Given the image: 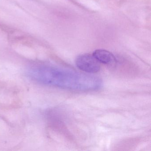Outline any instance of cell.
Masks as SVG:
<instances>
[{
  "instance_id": "obj_2",
  "label": "cell",
  "mask_w": 151,
  "mask_h": 151,
  "mask_svg": "<svg viewBox=\"0 0 151 151\" xmlns=\"http://www.w3.org/2000/svg\"><path fill=\"white\" fill-rule=\"evenodd\" d=\"M76 66L79 69L88 73L99 72L100 70V63L93 57L89 54L80 55L75 60Z\"/></svg>"
},
{
  "instance_id": "obj_3",
  "label": "cell",
  "mask_w": 151,
  "mask_h": 151,
  "mask_svg": "<svg viewBox=\"0 0 151 151\" xmlns=\"http://www.w3.org/2000/svg\"><path fill=\"white\" fill-rule=\"evenodd\" d=\"M92 55L100 63L112 65L115 62L116 59L114 55L107 50L98 49L93 52Z\"/></svg>"
},
{
  "instance_id": "obj_1",
  "label": "cell",
  "mask_w": 151,
  "mask_h": 151,
  "mask_svg": "<svg viewBox=\"0 0 151 151\" xmlns=\"http://www.w3.org/2000/svg\"><path fill=\"white\" fill-rule=\"evenodd\" d=\"M27 74L29 78L40 83L68 90L95 91L102 85L101 79L96 76L56 66L34 67Z\"/></svg>"
}]
</instances>
